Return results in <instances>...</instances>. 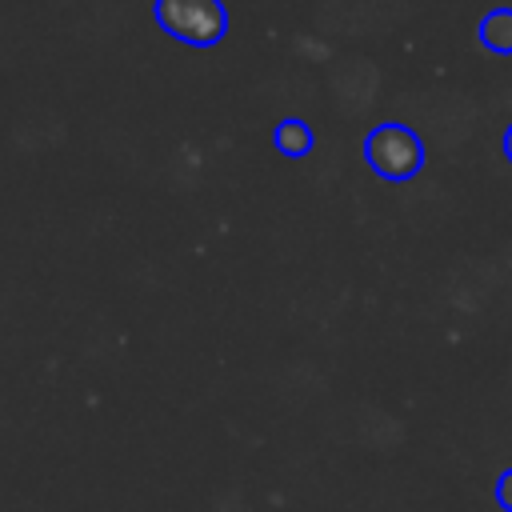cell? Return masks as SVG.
Here are the masks:
<instances>
[{
	"mask_svg": "<svg viewBox=\"0 0 512 512\" xmlns=\"http://www.w3.org/2000/svg\"><path fill=\"white\" fill-rule=\"evenodd\" d=\"M152 16L172 40L192 48L220 44L232 24L224 0H152Z\"/></svg>",
	"mask_w": 512,
	"mask_h": 512,
	"instance_id": "obj_1",
	"label": "cell"
},
{
	"mask_svg": "<svg viewBox=\"0 0 512 512\" xmlns=\"http://www.w3.org/2000/svg\"><path fill=\"white\" fill-rule=\"evenodd\" d=\"M364 160L380 180H412L416 172H424L428 152L408 124L384 120L364 136Z\"/></svg>",
	"mask_w": 512,
	"mask_h": 512,
	"instance_id": "obj_2",
	"label": "cell"
},
{
	"mask_svg": "<svg viewBox=\"0 0 512 512\" xmlns=\"http://www.w3.org/2000/svg\"><path fill=\"white\" fill-rule=\"evenodd\" d=\"M272 144H276L280 156H308V152L316 148V132H312L308 120L284 116V120H276V128H272Z\"/></svg>",
	"mask_w": 512,
	"mask_h": 512,
	"instance_id": "obj_3",
	"label": "cell"
},
{
	"mask_svg": "<svg viewBox=\"0 0 512 512\" xmlns=\"http://www.w3.org/2000/svg\"><path fill=\"white\" fill-rule=\"evenodd\" d=\"M476 40L496 52V56H512V8H492L480 16L476 24Z\"/></svg>",
	"mask_w": 512,
	"mask_h": 512,
	"instance_id": "obj_4",
	"label": "cell"
},
{
	"mask_svg": "<svg viewBox=\"0 0 512 512\" xmlns=\"http://www.w3.org/2000/svg\"><path fill=\"white\" fill-rule=\"evenodd\" d=\"M496 496H500V504L512 512V472H504V476H500V488H496Z\"/></svg>",
	"mask_w": 512,
	"mask_h": 512,
	"instance_id": "obj_5",
	"label": "cell"
},
{
	"mask_svg": "<svg viewBox=\"0 0 512 512\" xmlns=\"http://www.w3.org/2000/svg\"><path fill=\"white\" fill-rule=\"evenodd\" d=\"M500 152H504V160L512 164V120L504 124V136H500Z\"/></svg>",
	"mask_w": 512,
	"mask_h": 512,
	"instance_id": "obj_6",
	"label": "cell"
}]
</instances>
